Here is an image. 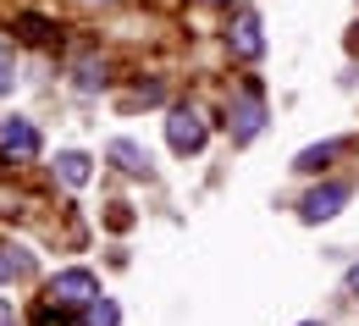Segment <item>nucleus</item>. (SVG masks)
Instances as JSON below:
<instances>
[{
	"label": "nucleus",
	"instance_id": "nucleus-13",
	"mask_svg": "<svg viewBox=\"0 0 359 326\" xmlns=\"http://www.w3.org/2000/svg\"><path fill=\"white\" fill-rule=\"evenodd\" d=\"M17 28H28V39H50V34H55V22L34 17V11H28V17H17Z\"/></svg>",
	"mask_w": 359,
	"mask_h": 326
},
{
	"label": "nucleus",
	"instance_id": "nucleus-10",
	"mask_svg": "<svg viewBox=\"0 0 359 326\" xmlns=\"http://www.w3.org/2000/svg\"><path fill=\"white\" fill-rule=\"evenodd\" d=\"M83 326H122V310L100 293V299H89V304H83Z\"/></svg>",
	"mask_w": 359,
	"mask_h": 326
},
{
	"label": "nucleus",
	"instance_id": "nucleus-11",
	"mask_svg": "<svg viewBox=\"0 0 359 326\" xmlns=\"http://www.w3.org/2000/svg\"><path fill=\"white\" fill-rule=\"evenodd\" d=\"M78 89L83 94L105 89V67H100V61H78Z\"/></svg>",
	"mask_w": 359,
	"mask_h": 326
},
{
	"label": "nucleus",
	"instance_id": "nucleus-18",
	"mask_svg": "<svg viewBox=\"0 0 359 326\" xmlns=\"http://www.w3.org/2000/svg\"><path fill=\"white\" fill-rule=\"evenodd\" d=\"M216 6H222V0H216Z\"/></svg>",
	"mask_w": 359,
	"mask_h": 326
},
{
	"label": "nucleus",
	"instance_id": "nucleus-5",
	"mask_svg": "<svg viewBox=\"0 0 359 326\" xmlns=\"http://www.w3.org/2000/svg\"><path fill=\"white\" fill-rule=\"evenodd\" d=\"M226 45H232V55L238 61H260L266 55V22H260V11H238L232 17V28H226Z\"/></svg>",
	"mask_w": 359,
	"mask_h": 326
},
{
	"label": "nucleus",
	"instance_id": "nucleus-15",
	"mask_svg": "<svg viewBox=\"0 0 359 326\" xmlns=\"http://www.w3.org/2000/svg\"><path fill=\"white\" fill-rule=\"evenodd\" d=\"M0 326H17V310H11V299H0Z\"/></svg>",
	"mask_w": 359,
	"mask_h": 326
},
{
	"label": "nucleus",
	"instance_id": "nucleus-4",
	"mask_svg": "<svg viewBox=\"0 0 359 326\" xmlns=\"http://www.w3.org/2000/svg\"><path fill=\"white\" fill-rule=\"evenodd\" d=\"M348 199H354V188H348V183H320V188H310V193L299 199V222L320 227V222L343 216V205H348Z\"/></svg>",
	"mask_w": 359,
	"mask_h": 326
},
{
	"label": "nucleus",
	"instance_id": "nucleus-16",
	"mask_svg": "<svg viewBox=\"0 0 359 326\" xmlns=\"http://www.w3.org/2000/svg\"><path fill=\"white\" fill-rule=\"evenodd\" d=\"M343 282H348V293H359V266H348V277H343Z\"/></svg>",
	"mask_w": 359,
	"mask_h": 326
},
{
	"label": "nucleus",
	"instance_id": "nucleus-1",
	"mask_svg": "<svg viewBox=\"0 0 359 326\" xmlns=\"http://www.w3.org/2000/svg\"><path fill=\"white\" fill-rule=\"evenodd\" d=\"M266 94H260V83H243V89L226 100V133H232V144H249L260 139V128H266Z\"/></svg>",
	"mask_w": 359,
	"mask_h": 326
},
{
	"label": "nucleus",
	"instance_id": "nucleus-8",
	"mask_svg": "<svg viewBox=\"0 0 359 326\" xmlns=\"http://www.w3.org/2000/svg\"><path fill=\"white\" fill-rule=\"evenodd\" d=\"M105 161H111V166H122L128 177H149V155H144L133 139H111V144H105Z\"/></svg>",
	"mask_w": 359,
	"mask_h": 326
},
{
	"label": "nucleus",
	"instance_id": "nucleus-2",
	"mask_svg": "<svg viewBox=\"0 0 359 326\" xmlns=\"http://www.w3.org/2000/svg\"><path fill=\"white\" fill-rule=\"evenodd\" d=\"M50 310H83L89 299H100V282H94V271H83V266H72V271H55L45 287Z\"/></svg>",
	"mask_w": 359,
	"mask_h": 326
},
{
	"label": "nucleus",
	"instance_id": "nucleus-17",
	"mask_svg": "<svg viewBox=\"0 0 359 326\" xmlns=\"http://www.w3.org/2000/svg\"><path fill=\"white\" fill-rule=\"evenodd\" d=\"M299 326H320V321H299Z\"/></svg>",
	"mask_w": 359,
	"mask_h": 326
},
{
	"label": "nucleus",
	"instance_id": "nucleus-3",
	"mask_svg": "<svg viewBox=\"0 0 359 326\" xmlns=\"http://www.w3.org/2000/svg\"><path fill=\"white\" fill-rule=\"evenodd\" d=\"M210 139V128H205V116L194 111V105H172L166 111V144L177 149V155H199Z\"/></svg>",
	"mask_w": 359,
	"mask_h": 326
},
{
	"label": "nucleus",
	"instance_id": "nucleus-6",
	"mask_svg": "<svg viewBox=\"0 0 359 326\" xmlns=\"http://www.w3.org/2000/svg\"><path fill=\"white\" fill-rule=\"evenodd\" d=\"M39 128L28 122V116H6L0 122V155H11V161H39Z\"/></svg>",
	"mask_w": 359,
	"mask_h": 326
},
{
	"label": "nucleus",
	"instance_id": "nucleus-7",
	"mask_svg": "<svg viewBox=\"0 0 359 326\" xmlns=\"http://www.w3.org/2000/svg\"><path fill=\"white\" fill-rule=\"evenodd\" d=\"M348 149V139H326V144H310V149H299L293 155V172H304V177H315V172H326L337 155Z\"/></svg>",
	"mask_w": 359,
	"mask_h": 326
},
{
	"label": "nucleus",
	"instance_id": "nucleus-12",
	"mask_svg": "<svg viewBox=\"0 0 359 326\" xmlns=\"http://www.w3.org/2000/svg\"><path fill=\"white\" fill-rule=\"evenodd\" d=\"M11 83H17V61H11V45L0 39V94H11Z\"/></svg>",
	"mask_w": 359,
	"mask_h": 326
},
{
	"label": "nucleus",
	"instance_id": "nucleus-9",
	"mask_svg": "<svg viewBox=\"0 0 359 326\" xmlns=\"http://www.w3.org/2000/svg\"><path fill=\"white\" fill-rule=\"evenodd\" d=\"M55 177H61L67 188H83L94 177V161L83 155V149H61V155H55Z\"/></svg>",
	"mask_w": 359,
	"mask_h": 326
},
{
	"label": "nucleus",
	"instance_id": "nucleus-14",
	"mask_svg": "<svg viewBox=\"0 0 359 326\" xmlns=\"http://www.w3.org/2000/svg\"><path fill=\"white\" fill-rule=\"evenodd\" d=\"M11 254H17V249H11ZM11 254L0 249V287H6V282H17L22 271H28V260H11Z\"/></svg>",
	"mask_w": 359,
	"mask_h": 326
}]
</instances>
